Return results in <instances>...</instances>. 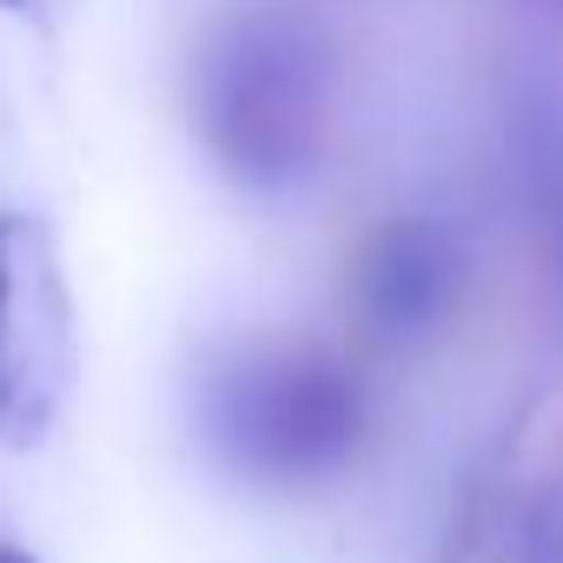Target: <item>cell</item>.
Returning a JSON list of instances; mask_svg holds the SVG:
<instances>
[{
    "instance_id": "1",
    "label": "cell",
    "mask_w": 563,
    "mask_h": 563,
    "mask_svg": "<svg viewBox=\"0 0 563 563\" xmlns=\"http://www.w3.org/2000/svg\"><path fill=\"white\" fill-rule=\"evenodd\" d=\"M80 378V325L60 239L41 212H0V444L34 451Z\"/></svg>"
},
{
    "instance_id": "2",
    "label": "cell",
    "mask_w": 563,
    "mask_h": 563,
    "mask_svg": "<svg viewBox=\"0 0 563 563\" xmlns=\"http://www.w3.org/2000/svg\"><path fill=\"white\" fill-rule=\"evenodd\" d=\"M212 431L239 471L292 484L352 457L365 431V398L345 365L312 358V352L245 358L212 391Z\"/></svg>"
},
{
    "instance_id": "3",
    "label": "cell",
    "mask_w": 563,
    "mask_h": 563,
    "mask_svg": "<svg viewBox=\"0 0 563 563\" xmlns=\"http://www.w3.org/2000/svg\"><path fill=\"white\" fill-rule=\"evenodd\" d=\"M319 107H325L319 54L286 21H252L212 54L206 133H212L219 159L239 179L278 186V179L306 173L312 133H319Z\"/></svg>"
},
{
    "instance_id": "4",
    "label": "cell",
    "mask_w": 563,
    "mask_h": 563,
    "mask_svg": "<svg viewBox=\"0 0 563 563\" xmlns=\"http://www.w3.org/2000/svg\"><path fill=\"white\" fill-rule=\"evenodd\" d=\"M457 272H464V252H457V239L444 225L398 219V225H385L372 239V252L358 265V299H365L372 325H385V332H424L457 299Z\"/></svg>"
},
{
    "instance_id": "5",
    "label": "cell",
    "mask_w": 563,
    "mask_h": 563,
    "mask_svg": "<svg viewBox=\"0 0 563 563\" xmlns=\"http://www.w3.org/2000/svg\"><path fill=\"white\" fill-rule=\"evenodd\" d=\"M0 563H34V556L27 550H0Z\"/></svg>"
},
{
    "instance_id": "6",
    "label": "cell",
    "mask_w": 563,
    "mask_h": 563,
    "mask_svg": "<svg viewBox=\"0 0 563 563\" xmlns=\"http://www.w3.org/2000/svg\"><path fill=\"white\" fill-rule=\"evenodd\" d=\"M0 8H14V0H0Z\"/></svg>"
}]
</instances>
